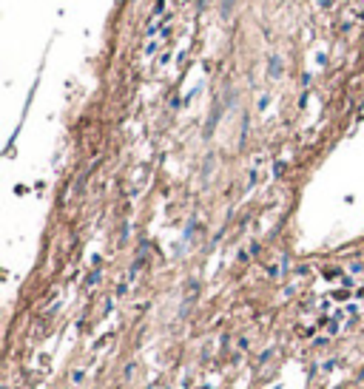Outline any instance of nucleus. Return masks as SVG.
I'll return each mask as SVG.
<instances>
[]
</instances>
